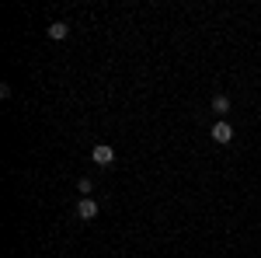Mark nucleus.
Masks as SVG:
<instances>
[{
  "label": "nucleus",
  "mask_w": 261,
  "mask_h": 258,
  "mask_svg": "<svg viewBox=\"0 0 261 258\" xmlns=\"http://www.w3.org/2000/svg\"><path fill=\"white\" fill-rule=\"evenodd\" d=\"M66 35H70V25H66V21H53V25H49V39H66Z\"/></svg>",
  "instance_id": "20e7f679"
},
{
  "label": "nucleus",
  "mask_w": 261,
  "mask_h": 258,
  "mask_svg": "<svg viewBox=\"0 0 261 258\" xmlns=\"http://www.w3.org/2000/svg\"><path fill=\"white\" fill-rule=\"evenodd\" d=\"M77 217L81 220H94L98 217V202H94V199H77Z\"/></svg>",
  "instance_id": "7ed1b4c3"
},
{
  "label": "nucleus",
  "mask_w": 261,
  "mask_h": 258,
  "mask_svg": "<svg viewBox=\"0 0 261 258\" xmlns=\"http://www.w3.org/2000/svg\"><path fill=\"white\" fill-rule=\"evenodd\" d=\"M91 189H94V181H91V178H81V181H77V192H81L84 199L91 196Z\"/></svg>",
  "instance_id": "423d86ee"
},
{
  "label": "nucleus",
  "mask_w": 261,
  "mask_h": 258,
  "mask_svg": "<svg viewBox=\"0 0 261 258\" xmlns=\"http://www.w3.org/2000/svg\"><path fill=\"white\" fill-rule=\"evenodd\" d=\"M209 136L216 139V143H230V139H233V126H230V122H223V119H216Z\"/></svg>",
  "instance_id": "f257e3e1"
},
{
  "label": "nucleus",
  "mask_w": 261,
  "mask_h": 258,
  "mask_svg": "<svg viewBox=\"0 0 261 258\" xmlns=\"http://www.w3.org/2000/svg\"><path fill=\"white\" fill-rule=\"evenodd\" d=\"M213 112H216V115H226V112H230V98H226V95H213Z\"/></svg>",
  "instance_id": "39448f33"
},
{
  "label": "nucleus",
  "mask_w": 261,
  "mask_h": 258,
  "mask_svg": "<svg viewBox=\"0 0 261 258\" xmlns=\"http://www.w3.org/2000/svg\"><path fill=\"white\" fill-rule=\"evenodd\" d=\"M91 157H94V164H101V168H108V164L115 160V150H112L108 143H98V147L91 150Z\"/></svg>",
  "instance_id": "f03ea898"
}]
</instances>
